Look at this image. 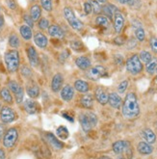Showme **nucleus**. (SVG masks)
Here are the masks:
<instances>
[{"mask_svg":"<svg viewBox=\"0 0 157 159\" xmlns=\"http://www.w3.org/2000/svg\"><path fill=\"white\" fill-rule=\"evenodd\" d=\"M102 11H103V13H104V15H105L106 17L108 16V18H112V17H113L114 12L118 13V12H117V11H118V9H117L114 5H107V6H104V7L102 8Z\"/></svg>","mask_w":157,"mask_h":159,"instance_id":"nucleus-27","label":"nucleus"},{"mask_svg":"<svg viewBox=\"0 0 157 159\" xmlns=\"http://www.w3.org/2000/svg\"><path fill=\"white\" fill-rule=\"evenodd\" d=\"M64 16L73 29L81 30L83 28V23L78 20V18H76V16H75L74 13H73L71 8H70V7L65 8L64 9Z\"/></svg>","mask_w":157,"mask_h":159,"instance_id":"nucleus-4","label":"nucleus"},{"mask_svg":"<svg viewBox=\"0 0 157 159\" xmlns=\"http://www.w3.org/2000/svg\"><path fill=\"white\" fill-rule=\"evenodd\" d=\"M86 115L89 118V120H90V121L92 123V125H93V126H96V125L97 123V118H96V116L94 113H91V112H88V113H86Z\"/></svg>","mask_w":157,"mask_h":159,"instance_id":"nucleus-41","label":"nucleus"},{"mask_svg":"<svg viewBox=\"0 0 157 159\" xmlns=\"http://www.w3.org/2000/svg\"><path fill=\"white\" fill-rule=\"evenodd\" d=\"M137 148L141 154H150L153 152V148L146 142H140Z\"/></svg>","mask_w":157,"mask_h":159,"instance_id":"nucleus-20","label":"nucleus"},{"mask_svg":"<svg viewBox=\"0 0 157 159\" xmlns=\"http://www.w3.org/2000/svg\"><path fill=\"white\" fill-rule=\"evenodd\" d=\"M124 25V17L121 13H116L114 15V28L117 33H121Z\"/></svg>","mask_w":157,"mask_h":159,"instance_id":"nucleus-8","label":"nucleus"},{"mask_svg":"<svg viewBox=\"0 0 157 159\" xmlns=\"http://www.w3.org/2000/svg\"><path fill=\"white\" fill-rule=\"evenodd\" d=\"M135 36H136V38L138 41H140V42H143L145 40V30L143 29L142 27L140 28H137V29L135 30Z\"/></svg>","mask_w":157,"mask_h":159,"instance_id":"nucleus-35","label":"nucleus"},{"mask_svg":"<svg viewBox=\"0 0 157 159\" xmlns=\"http://www.w3.org/2000/svg\"><path fill=\"white\" fill-rule=\"evenodd\" d=\"M115 43L117 44H123L124 43V39L123 37H118V38L115 39Z\"/></svg>","mask_w":157,"mask_h":159,"instance_id":"nucleus-50","label":"nucleus"},{"mask_svg":"<svg viewBox=\"0 0 157 159\" xmlns=\"http://www.w3.org/2000/svg\"><path fill=\"white\" fill-rule=\"evenodd\" d=\"M15 96H16V100L17 103H21V101L23 99V90H21L20 93H17Z\"/></svg>","mask_w":157,"mask_h":159,"instance_id":"nucleus-47","label":"nucleus"},{"mask_svg":"<svg viewBox=\"0 0 157 159\" xmlns=\"http://www.w3.org/2000/svg\"><path fill=\"white\" fill-rule=\"evenodd\" d=\"M108 102L112 107L119 109L122 105V98L118 95V93H111L110 95H108Z\"/></svg>","mask_w":157,"mask_h":159,"instance_id":"nucleus-10","label":"nucleus"},{"mask_svg":"<svg viewBox=\"0 0 157 159\" xmlns=\"http://www.w3.org/2000/svg\"><path fill=\"white\" fill-rule=\"evenodd\" d=\"M119 159H125V158H123V157H121V158H119Z\"/></svg>","mask_w":157,"mask_h":159,"instance_id":"nucleus-58","label":"nucleus"},{"mask_svg":"<svg viewBox=\"0 0 157 159\" xmlns=\"http://www.w3.org/2000/svg\"><path fill=\"white\" fill-rule=\"evenodd\" d=\"M106 75V70L102 66H96L88 71V77L92 80H98Z\"/></svg>","mask_w":157,"mask_h":159,"instance_id":"nucleus-7","label":"nucleus"},{"mask_svg":"<svg viewBox=\"0 0 157 159\" xmlns=\"http://www.w3.org/2000/svg\"><path fill=\"white\" fill-rule=\"evenodd\" d=\"M21 73H22V75H24L25 77H30L32 75V70L27 66H24L21 68Z\"/></svg>","mask_w":157,"mask_h":159,"instance_id":"nucleus-43","label":"nucleus"},{"mask_svg":"<svg viewBox=\"0 0 157 159\" xmlns=\"http://www.w3.org/2000/svg\"><path fill=\"white\" fill-rule=\"evenodd\" d=\"M39 27L41 28V29H43V30L47 29V28L49 27V21L45 17L41 18V20H39Z\"/></svg>","mask_w":157,"mask_h":159,"instance_id":"nucleus-40","label":"nucleus"},{"mask_svg":"<svg viewBox=\"0 0 157 159\" xmlns=\"http://www.w3.org/2000/svg\"><path fill=\"white\" fill-rule=\"evenodd\" d=\"M126 70L132 74H138L142 71L143 65L139 56L133 55L126 61Z\"/></svg>","mask_w":157,"mask_h":159,"instance_id":"nucleus-3","label":"nucleus"},{"mask_svg":"<svg viewBox=\"0 0 157 159\" xmlns=\"http://www.w3.org/2000/svg\"><path fill=\"white\" fill-rule=\"evenodd\" d=\"M31 1H36V0H31Z\"/></svg>","mask_w":157,"mask_h":159,"instance_id":"nucleus-60","label":"nucleus"},{"mask_svg":"<svg viewBox=\"0 0 157 159\" xmlns=\"http://www.w3.org/2000/svg\"><path fill=\"white\" fill-rule=\"evenodd\" d=\"M156 81H157V76H156Z\"/></svg>","mask_w":157,"mask_h":159,"instance_id":"nucleus-61","label":"nucleus"},{"mask_svg":"<svg viewBox=\"0 0 157 159\" xmlns=\"http://www.w3.org/2000/svg\"><path fill=\"white\" fill-rule=\"evenodd\" d=\"M150 48L153 52L157 53V38H152L150 40Z\"/></svg>","mask_w":157,"mask_h":159,"instance_id":"nucleus-45","label":"nucleus"},{"mask_svg":"<svg viewBox=\"0 0 157 159\" xmlns=\"http://www.w3.org/2000/svg\"><path fill=\"white\" fill-rule=\"evenodd\" d=\"M24 108L28 114H35L38 111V103L32 99H27L24 103Z\"/></svg>","mask_w":157,"mask_h":159,"instance_id":"nucleus-17","label":"nucleus"},{"mask_svg":"<svg viewBox=\"0 0 157 159\" xmlns=\"http://www.w3.org/2000/svg\"><path fill=\"white\" fill-rule=\"evenodd\" d=\"M76 66L81 70H87L91 67V61L86 56H80L75 61Z\"/></svg>","mask_w":157,"mask_h":159,"instance_id":"nucleus-16","label":"nucleus"},{"mask_svg":"<svg viewBox=\"0 0 157 159\" xmlns=\"http://www.w3.org/2000/svg\"><path fill=\"white\" fill-rule=\"evenodd\" d=\"M63 81H64L63 76L60 73L55 74L53 79H52V83H51V88H52L53 92H58L62 88Z\"/></svg>","mask_w":157,"mask_h":159,"instance_id":"nucleus-15","label":"nucleus"},{"mask_svg":"<svg viewBox=\"0 0 157 159\" xmlns=\"http://www.w3.org/2000/svg\"><path fill=\"white\" fill-rule=\"evenodd\" d=\"M41 4L47 12L52 11V0H41Z\"/></svg>","mask_w":157,"mask_h":159,"instance_id":"nucleus-36","label":"nucleus"},{"mask_svg":"<svg viewBox=\"0 0 157 159\" xmlns=\"http://www.w3.org/2000/svg\"><path fill=\"white\" fill-rule=\"evenodd\" d=\"M47 142H49V144L55 148V149H62L64 145L62 142H60L59 140L55 137L53 134L51 133H47Z\"/></svg>","mask_w":157,"mask_h":159,"instance_id":"nucleus-18","label":"nucleus"},{"mask_svg":"<svg viewBox=\"0 0 157 159\" xmlns=\"http://www.w3.org/2000/svg\"><path fill=\"white\" fill-rule=\"evenodd\" d=\"M23 18H24V21L27 23L26 25H28L30 28H32L34 26V20L31 18V16H29L28 15H24Z\"/></svg>","mask_w":157,"mask_h":159,"instance_id":"nucleus-44","label":"nucleus"},{"mask_svg":"<svg viewBox=\"0 0 157 159\" xmlns=\"http://www.w3.org/2000/svg\"><path fill=\"white\" fill-rule=\"evenodd\" d=\"M0 97H1V98L5 102H7V103H12L13 102V98L10 93V91H9L7 88H3L1 91H0Z\"/></svg>","mask_w":157,"mask_h":159,"instance_id":"nucleus-28","label":"nucleus"},{"mask_svg":"<svg viewBox=\"0 0 157 159\" xmlns=\"http://www.w3.org/2000/svg\"><path fill=\"white\" fill-rule=\"evenodd\" d=\"M9 44L14 48H18V46H20V39H18V37L15 34L11 35L10 38H9Z\"/></svg>","mask_w":157,"mask_h":159,"instance_id":"nucleus-33","label":"nucleus"},{"mask_svg":"<svg viewBox=\"0 0 157 159\" xmlns=\"http://www.w3.org/2000/svg\"><path fill=\"white\" fill-rule=\"evenodd\" d=\"M127 86H128V81H127V80H124V81L121 82V84H119V85L118 86V91H119V93H124L125 90L127 89Z\"/></svg>","mask_w":157,"mask_h":159,"instance_id":"nucleus-42","label":"nucleus"},{"mask_svg":"<svg viewBox=\"0 0 157 159\" xmlns=\"http://www.w3.org/2000/svg\"><path fill=\"white\" fill-rule=\"evenodd\" d=\"M27 55H28V59L30 64L33 67H37L39 65V55L37 53L36 49L33 46H29L27 48Z\"/></svg>","mask_w":157,"mask_h":159,"instance_id":"nucleus-9","label":"nucleus"},{"mask_svg":"<svg viewBox=\"0 0 157 159\" xmlns=\"http://www.w3.org/2000/svg\"><path fill=\"white\" fill-rule=\"evenodd\" d=\"M8 87L10 88V90L15 93V95H16L17 93H20L22 90V88L20 85H18L16 82H15V81H10V82H9Z\"/></svg>","mask_w":157,"mask_h":159,"instance_id":"nucleus-34","label":"nucleus"},{"mask_svg":"<svg viewBox=\"0 0 157 159\" xmlns=\"http://www.w3.org/2000/svg\"><path fill=\"white\" fill-rule=\"evenodd\" d=\"M127 146V142L125 141H117L113 144V151L115 153L119 154L125 151Z\"/></svg>","mask_w":157,"mask_h":159,"instance_id":"nucleus-22","label":"nucleus"},{"mask_svg":"<svg viewBox=\"0 0 157 159\" xmlns=\"http://www.w3.org/2000/svg\"><path fill=\"white\" fill-rule=\"evenodd\" d=\"M3 26H4V17L2 15H0V31L2 30Z\"/></svg>","mask_w":157,"mask_h":159,"instance_id":"nucleus-52","label":"nucleus"},{"mask_svg":"<svg viewBox=\"0 0 157 159\" xmlns=\"http://www.w3.org/2000/svg\"><path fill=\"white\" fill-rule=\"evenodd\" d=\"M70 48L72 49L76 50V51H79V50H83L84 45H83V43L80 41H71L70 42Z\"/></svg>","mask_w":157,"mask_h":159,"instance_id":"nucleus-37","label":"nucleus"},{"mask_svg":"<svg viewBox=\"0 0 157 159\" xmlns=\"http://www.w3.org/2000/svg\"><path fill=\"white\" fill-rule=\"evenodd\" d=\"M96 23L105 28L109 27V20L105 16H98L96 20Z\"/></svg>","mask_w":157,"mask_h":159,"instance_id":"nucleus-32","label":"nucleus"},{"mask_svg":"<svg viewBox=\"0 0 157 159\" xmlns=\"http://www.w3.org/2000/svg\"><path fill=\"white\" fill-rule=\"evenodd\" d=\"M3 133H4V128H3V126H2V125H0V138L2 137Z\"/></svg>","mask_w":157,"mask_h":159,"instance_id":"nucleus-55","label":"nucleus"},{"mask_svg":"<svg viewBox=\"0 0 157 159\" xmlns=\"http://www.w3.org/2000/svg\"><path fill=\"white\" fill-rule=\"evenodd\" d=\"M90 3L92 5V8H93V11L95 12V14H99L101 12V10H102L100 4L97 1H96V0H91Z\"/></svg>","mask_w":157,"mask_h":159,"instance_id":"nucleus-39","label":"nucleus"},{"mask_svg":"<svg viewBox=\"0 0 157 159\" xmlns=\"http://www.w3.org/2000/svg\"><path fill=\"white\" fill-rule=\"evenodd\" d=\"M140 114V107L134 93H129L123 104V115L126 119H134Z\"/></svg>","mask_w":157,"mask_h":159,"instance_id":"nucleus-1","label":"nucleus"},{"mask_svg":"<svg viewBox=\"0 0 157 159\" xmlns=\"http://www.w3.org/2000/svg\"><path fill=\"white\" fill-rule=\"evenodd\" d=\"M139 58H140V60H141L142 62H144V63L146 64V65L152 60L151 54H150L149 51H146V50H144V51H142V52L140 53Z\"/></svg>","mask_w":157,"mask_h":159,"instance_id":"nucleus-31","label":"nucleus"},{"mask_svg":"<svg viewBox=\"0 0 157 159\" xmlns=\"http://www.w3.org/2000/svg\"><path fill=\"white\" fill-rule=\"evenodd\" d=\"M27 93H28V96L32 98H38L40 95V89L36 85L29 86V87H27Z\"/></svg>","mask_w":157,"mask_h":159,"instance_id":"nucleus-29","label":"nucleus"},{"mask_svg":"<svg viewBox=\"0 0 157 159\" xmlns=\"http://www.w3.org/2000/svg\"><path fill=\"white\" fill-rule=\"evenodd\" d=\"M68 56H69V52H67V51H64L62 54H61V57H60V59H61V61L62 62H64L66 59H68Z\"/></svg>","mask_w":157,"mask_h":159,"instance_id":"nucleus-51","label":"nucleus"},{"mask_svg":"<svg viewBox=\"0 0 157 159\" xmlns=\"http://www.w3.org/2000/svg\"><path fill=\"white\" fill-rule=\"evenodd\" d=\"M0 111H1V104H0Z\"/></svg>","mask_w":157,"mask_h":159,"instance_id":"nucleus-59","label":"nucleus"},{"mask_svg":"<svg viewBox=\"0 0 157 159\" xmlns=\"http://www.w3.org/2000/svg\"><path fill=\"white\" fill-rule=\"evenodd\" d=\"M96 1H97V2H100V3H105L107 0H96Z\"/></svg>","mask_w":157,"mask_h":159,"instance_id":"nucleus-56","label":"nucleus"},{"mask_svg":"<svg viewBox=\"0 0 157 159\" xmlns=\"http://www.w3.org/2000/svg\"><path fill=\"white\" fill-rule=\"evenodd\" d=\"M7 69L10 72H15L20 67V53L16 49H12L5 53L4 56Z\"/></svg>","mask_w":157,"mask_h":159,"instance_id":"nucleus-2","label":"nucleus"},{"mask_svg":"<svg viewBox=\"0 0 157 159\" xmlns=\"http://www.w3.org/2000/svg\"><path fill=\"white\" fill-rule=\"evenodd\" d=\"M84 11H85V13H86L87 15L91 14V13H92V11H93V8H92V5H91V3H90V2H86V3H84Z\"/></svg>","mask_w":157,"mask_h":159,"instance_id":"nucleus-46","label":"nucleus"},{"mask_svg":"<svg viewBox=\"0 0 157 159\" xmlns=\"http://www.w3.org/2000/svg\"><path fill=\"white\" fill-rule=\"evenodd\" d=\"M79 120H80V124L82 125V128L85 132H89L90 130L94 127L86 114H81L79 116Z\"/></svg>","mask_w":157,"mask_h":159,"instance_id":"nucleus-14","label":"nucleus"},{"mask_svg":"<svg viewBox=\"0 0 157 159\" xmlns=\"http://www.w3.org/2000/svg\"><path fill=\"white\" fill-rule=\"evenodd\" d=\"M98 159H111L110 157H107V156H101L100 158H98Z\"/></svg>","mask_w":157,"mask_h":159,"instance_id":"nucleus-57","label":"nucleus"},{"mask_svg":"<svg viewBox=\"0 0 157 159\" xmlns=\"http://www.w3.org/2000/svg\"><path fill=\"white\" fill-rule=\"evenodd\" d=\"M18 138V132L16 128H10L7 130V132L4 135L3 138V145L5 148H10L15 146L16 143V140Z\"/></svg>","mask_w":157,"mask_h":159,"instance_id":"nucleus-5","label":"nucleus"},{"mask_svg":"<svg viewBox=\"0 0 157 159\" xmlns=\"http://www.w3.org/2000/svg\"><path fill=\"white\" fill-rule=\"evenodd\" d=\"M74 87L80 93H87L90 89L89 84L86 81H83V80H76L74 83Z\"/></svg>","mask_w":157,"mask_h":159,"instance_id":"nucleus-25","label":"nucleus"},{"mask_svg":"<svg viewBox=\"0 0 157 159\" xmlns=\"http://www.w3.org/2000/svg\"><path fill=\"white\" fill-rule=\"evenodd\" d=\"M81 104L85 108H92L94 104V98L92 95H84L81 98Z\"/></svg>","mask_w":157,"mask_h":159,"instance_id":"nucleus-26","label":"nucleus"},{"mask_svg":"<svg viewBox=\"0 0 157 159\" xmlns=\"http://www.w3.org/2000/svg\"><path fill=\"white\" fill-rule=\"evenodd\" d=\"M20 35L21 37L26 40V41H29L31 38H32V29L28 26V25H22L20 26Z\"/></svg>","mask_w":157,"mask_h":159,"instance_id":"nucleus-23","label":"nucleus"},{"mask_svg":"<svg viewBox=\"0 0 157 159\" xmlns=\"http://www.w3.org/2000/svg\"><path fill=\"white\" fill-rule=\"evenodd\" d=\"M143 138L145 139V141L147 144H153L156 141V135L154 134V132L152 131L151 129L146 128L143 131Z\"/></svg>","mask_w":157,"mask_h":159,"instance_id":"nucleus-19","label":"nucleus"},{"mask_svg":"<svg viewBox=\"0 0 157 159\" xmlns=\"http://www.w3.org/2000/svg\"><path fill=\"white\" fill-rule=\"evenodd\" d=\"M48 33L52 37H56V38H63L64 37V32L61 28L57 25H51L48 27Z\"/></svg>","mask_w":157,"mask_h":159,"instance_id":"nucleus-21","label":"nucleus"},{"mask_svg":"<svg viewBox=\"0 0 157 159\" xmlns=\"http://www.w3.org/2000/svg\"><path fill=\"white\" fill-rule=\"evenodd\" d=\"M96 98L100 104L105 105L108 102V95L102 88H97L96 91Z\"/></svg>","mask_w":157,"mask_h":159,"instance_id":"nucleus-13","label":"nucleus"},{"mask_svg":"<svg viewBox=\"0 0 157 159\" xmlns=\"http://www.w3.org/2000/svg\"><path fill=\"white\" fill-rule=\"evenodd\" d=\"M7 4H8L9 8L12 9V10H15L16 8V3L15 0H7Z\"/></svg>","mask_w":157,"mask_h":159,"instance_id":"nucleus-48","label":"nucleus"},{"mask_svg":"<svg viewBox=\"0 0 157 159\" xmlns=\"http://www.w3.org/2000/svg\"><path fill=\"white\" fill-rule=\"evenodd\" d=\"M34 42L41 48H47V43H48L47 38L43 33H41V32H38V33L35 34V36H34Z\"/></svg>","mask_w":157,"mask_h":159,"instance_id":"nucleus-11","label":"nucleus"},{"mask_svg":"<svg viewBox=\"0 0 157 159\" xmlns=\"http://www.w3.org/2000/svg\"><path fill=\"white\" fill-rule=\"evenodd\" d=\"M56 133L58 135L59 138L63 139V140H66L69 137V130L67 129V127L65 126H59L56 130Z\"/></svg>","mask_w":157,"mask_h":159,"instance_id":"nucleus-30","label":"nucleus"},{"mask_svg":"<svg viewBox=\"0 0 157 159\" xmlns=\"http://www.w3.org/2000/svg\"><path fill=\"white\" fill-rule=\"evenodd\" d=\"M115 61L118 65H122L123 62V56L122 55H119V54H117L115 56Z\"/></svg>","mask_w":157,"mask_h":159,"instance_id":"nucleus-49","label":"nucleus"},{"mask_svg":"<svg viewBox=\"0 0 157 159\" xmlns=\"http://www.w3.org/2000/svg\"><path fill=\"white\" fill-rule=\"evenodd\" d=\"M73 95H74V90H73V88L70 85H66L61 92V97L65 101L71 100Z\"/></svg>","mask_w":157,"mask_h":159,"instance_id":"nucleus-12","label":"nucleus"},{"mask_svg":"<svg viewBox=\"0 0 157 159\" xmlns=\"http://www.w3.org/2000/svg\"><path fill=\"white\" fill-rule=\"evenodd\" d=\"M63 116H64L65 118H67V119H68V120H69L70 121H73L72 118H71V117H70V116H69L68 114H63Z\"/></svg>","mask_w":157,"mask_h":159,"instance_id":"nucleus-54","label":"nucleus"},{"mask_svg":"<svg viewBox=\"0 0 157 159\" xmlns=\"http://www.w3.org/2000/svg\"><path fill=\"white\" fill-rule=\"evenodd\" d=\"M157 68V60L156 59H152L146 66V70L149 73H152L154 72L155 69Z\"/></svg>","mask_w":157,"mask_h":159,"instance_id":"nucleus-38","label":"nucleus"},{"mask_svg":"<svg viewBox=\"0 0 157 159\" xmlns=\"http://www.w3.org/2000/svg\"><path fill=\"white\" fill-rule=\"evenodd\" d=\"M0 118L3 123L10 124L16 120V113L12 108L5 106L0 111Z\"/></svg>","mask_w":157,"mask_h":159,"instance_id":"nucleus-6","label":"nucleus"},{"mask_svg":"<svg viewBox=\"0 0 157 159\" xmlns=\"http://www.w3.org/2000/svg\"><path fill=\"white\" fill-rule=\"evenodd\" d=\"M5 158H6V154L4 152V151L0 148V159H5Z\"/></svg>","mask_w":157,"mask_h":159,"instance_id":"nucleus-53","label":"nucleus"},{"mask_svg":"<svg viewBox=\"0 0 157 159\" xmlns=\"http://www.w3.org/2000/svg\"><path fill=\"white\" fill-rule=\"evenodd\" d=\"M42 15V11H41V8L39 5H33L30 9V16L34 21L39 20V18L41 17Z\"/></svg>","mask_w":157,"mask_h":159,"instance_id":"nucleus-24","label":"nucleus"}]
</instances>
